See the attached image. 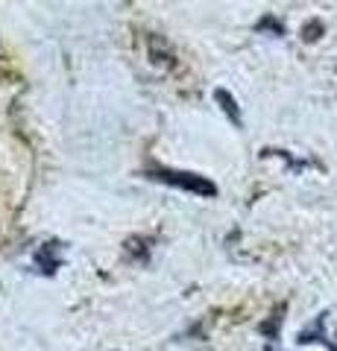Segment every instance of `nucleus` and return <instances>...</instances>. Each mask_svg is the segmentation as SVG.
Wrapping results in <instances>:
<instances>
[{
  "instance_id": "obj_1",
  "label": "nucleus",
  "mask_w": 337,
  "mask_h": 351,
  "mask_svg": "<svg viewBox=\"0 0 337 351\" xmlns=\"http://www.w3.org/2000/svg\"><path fill=\"white\" fill-rule=\"evenodd\" d=\"M153 179L167 182V184H173V188H185V191H191V193H200V196H214V193H217L214 184H211L209 179H202V176H197V173L156 167V170H153Z\"/></svg>"
},
{
  "instance_id": "obj_2",
  "label": "nucleus",
  "mask_w": 337,
  "mask_h": 351,
  "mask_svg": "<svg viewBox=\"0 0 337 351\" xmlns=\"http://www.w3.org/2000/svg\"><path fill=\"white\" fill-rule=\"evenodd\" d=\"M217 100L223 103V108H226V112L232 114V120H235V123H241V114H237V108H235V100H232V94H226V91H217Z\"/></svg>"
}]
</instances>
